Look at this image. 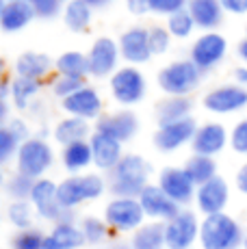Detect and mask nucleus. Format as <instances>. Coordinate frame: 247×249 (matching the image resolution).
Masks as SVG:
<instances>
[{"instance_id":"obj_19","label":"nucleus","mask_w":247,"mask_h":249,"mask_svg":"<svg viewBox=\"0 0 247 249\" xmlns=\"http://www.w3.org/2000/svg\"><path fill=\"white\" fill-rule=\"evenodd\" d=\"M230 143V132L228 128L219 122H208L197 126V132L191 141L193 154H202V156H211L215 159L217 154H221L226 150V145Z\"/></svg>"},{"instance_id":"obj_42","label":"nucleus","mask_w":247,"mask_h":249,"mask_svg":"<svg viewBox=\"0 0 247 249\" xmlns=\"http://www.w3.org/2000/svg\"><path fill=\"white\" fill-rule=\"evenodd\" d=\"M63 0H31V7L35 11L37 18H44V20H52L59 13H63Z\"/></svg>"},{"instance_id":"obj_16","label":"nucleus","mask_w":247,"mask_h":249,"mask_svg":"<svg viewBox=\"0 0 247 249\" xmlns=\"http://www.w3.org/2000/svg\"><path fill=\"white\" fill-rule=\"evenodd\" d=\"M156 184L169 195L178 206H187L195 199V182L187 176L184 167H165L159 174Z\"/></svg>"},{"instance_id":"obj_46","label":"nucleus","mask_w":247,"mask_h":249,"mask_svg":"<svg viewBox=\"0 0 247 249\" xmlns=\"http://www.w3.org/2000/svg\"><path fill=\"white\" fill-rule=\"evenodd\" d=\"M11 80L9 78V68H7V61L0 56V100L4 102V98L9 95V91H11Z\"/></svg>"},{"instance_id":"obj_35","label":"nucleus","mask_w":247,"mask_h":249,"mask_svg":"<svg viewBox=\"0 0 247 249\" xmlns=\"http://www.w3.org/2000/svg\"><path fill=\"white\" fill-rule=\"evenodd\" d=\"M7 219L16 230H28L35 221V208L31 202H11L7 208Z\"/></svg>"},{"instance_id":"obj_10","label":"nucleus","mask_w":247,"mask_h":249,"mask_svg":"<svg viewBox=\"0 0 247 249\" xmlns=\"http://www.w3.org/2000/svg\"><path fill=\"white\" fill-rule=\"evenodd\" d=\"M204 108L212 115H232L247 108V87L234 85H219L211 89L202 100Z\"/></svg>"},{"instance_id":"obj_2","label":"nucleus","mask_w":247,"mask_h":249,"mask_svg":"<svg viewBox=\"0 0 247 249\" xmlns=\"http://www.w3.org/2000/svg\"><path fill=\"white\" fill-rule=\"evenodd\" d=\"M245 228L232 214L217 213L202 219L199 247L202 249H243Z\"/></svg>"},{"instance_id":"obj_53","label":"nucleus","mask_w":247,"mask_h":249,"mask_svg":"<svg viewBox=\"0 0 247 249\" xmlns=\"http://www.w3.org/2000/svg\"><path fill=\"white\" fill-rule=\"evenodd\" d=\"M83 2H87L91 9H102V7H106L111 0H83Z\"/></svg>"},{"instance_id":"obj_27","label":"nucleus","mask_w":247,"mask_h":249,"mask_svg":"<svg viewBox=\"0 0 247 249\" xmlns=\"http://www.w3.org/2000/svg\"><path fill=\"white\" fill-rule=\"evenodd\" d=\"M61 162H63L65 171L70 174H85V169L93 165V154L89 141H78L72 145H65L61 150Z\"/></svg>"},{"instance_id":"obj_54","label":"nucleus","mask_w":247,"mask_h":249,"mask_svg":"<svg viewBox=\"0 0 247 249\" xmlns=\"http://www.w3.org/2000/svg\"><path fill=\"white\" fill-rule=\"evenodd\" d=\"M2 184H7V182H4V174H2V165H0V186Z\"/></svg>"},{"instance_id":"obj_30","label":"nucleus","mask_w":247,"mask_h":249,"mask_svg":"<svg viewBox=\"0 0 247 249\" xmlns=\"http://www.w3.org/2000/svg\"><path fill=\"white\" fill-rule=\"evenodd\" d=\"M54 71L56 76H68V78H78L85 80L89 74V59L87 54L76 50H68L63 54H59V59L54 61Z\"/></svg>"},{"instance_id":"obj_29","label":"nucleus","mask_w":247,"mask_h":249,"mask_svg":"<svg viewBox=\"0 0 247 249\" xmlns=\"http://www.w3.org/2000/svg\"><path fill=\"white\" fill-rule=\"evenodd\" d=\"M130 249H167L165 247V223L145 221L137 232L130 234Z\"/></svg>"},{"instance_id":"obj_48","label":"nucleus","mask_w":247,"mask_h":249,"mask_svg":"<svg viewBox=\"0 0 247 249\" xmlns=\"http://www.w3.org/2000/svg\"><path fill=\"white\" fill-rule=\"evenodd\" d=\"M128 7V11L135 13V16H143L150 13V0H124Z\"/></svg>"},{"instance_id":"obj_5","label":"nucleus","mask_w":247,"mask_h":249,"mask_svg":"<svg viewBox=\"0 0 247 249\" xmlns=\"http://www.w3.org/2000/svg\"><path fill=\"white\" fill-rule=\"evenodd\" d=\"M54 162V150L46 139L41 137H31L20 145L16 156V167L20 174L28 176L33 180L46 178L48 169Z\"/></svg>"},{"instance_id":"obj_28","label":"nucleus","mask_w":247,"mask_h":249,"mask_svg":"<svg viewBox=\"0 0 247 249\" xmlns=\"http://www.w3.org/2000/svg\"><path fill=\"white\" fill-rule=\"evenodd\" d=\"M191 111H193L191 98L167 95L156 107V119H159V126H165V124H174V122H180V119L191 117Z\"/></svg>"},{"instance_id":"obj_11","label":"nucleus","mask_w":247,"mask_h":249,"mask_svg":"<svg viewBox=\"0 0 247 249\" xmlns=\"http://www.w3.org/2000/svg\"><path fill=\"white\" fill-rule=\"evenodd\" d=\"M228 52V39L221 35V33H204L199 35L191 46V52H189V59L197 65L202 71H208L221 63L226 59Z\"/></svg>"},{"instance_id":"obj_15","label":"nucleus","mask_w":247,"mask_h":249,"mask_svg":"<svg viewBox=\"0 0 247 249\" xmlns=\"http://www.w3.org/2000/svg\"><path fill=\"white\" fill-rule=\"evenodd\" d=\"M195 208L197 213H202L204 217L217 213H226V206L230 202V184L226 178L217 176V178L204 182L197 186L195 191Z\"/></svg>"},{"instance_id":"obj_25","label":"nucleus","mask_w":247,"mask_h":249,"mask_svg":"<svg viewBox=\"0 0 247 249\" xmlns=\"http://www.w3.org/2000/svg\"><path fill=\"white\" fill-rule=\"evenodd\" d=\"M187 11L191 13L193 22L202 31H215L223 22V7L219 0H189Z\"/></svg>"},{"instance_id":"obj_36","label":"nucleus","mask_w":247,"mask_h":249,"mask_svg":"<svg viewBox=\"0 0 247 249\" xmlns=\"http://www.w3.org/2000/svg\"><path fill=\"white\" fill-rule=\"evenodd\" d=\"M195 28H197L195 22H193L191 13H189L187 9H182V11L167 18V31L176 39H187V37H191V33L195 31Z\"/></svg>"},{"instance_id":"obj_44","label":"nucleus","mask_w":247,"mask_h":249,"mask_svg":"<svg viewBox=\"0 0 247 249\" xmlns=\"http://www.w3.org/2000/svg\"><path fill=\"white\" fill-rule=\"evenodd\" d=\"M189 0H150V11L159 16H174V13L187 9Z\"/></svg>"},{"instance_id":"obj_31","label":"nucleus","mask_w":247,"mask_h":249,"mask_svg":"<svg viewBox=\"0 0 247 249\" xmlns=\"http://www.w3.org/2000/svg\"><path fill=\"white\" fill-rule=\"evenodd\" d=\"M63 22L72 33H83L89 28L93 18V9L83 0H70L63 4Z\"/></svg>"},{"instance_id":"obj_7","label":"nucleus","mask_w":247,"mask_h":249,"mask_svg":"<svg viewBox=\"0 0 247 249\" xmlns=\"http://www.w3.org/2000/svg\"><path fill=\"white\" fill-rule=\"evenodd\" d=\"M102 219L113 234H132L148 221L137 197H113L104 208Z\"/></svg>"},{"instance_id":"obj_55","label":"nucleus","mask_w":247,"mask_h":249,"mask_svg":"<svg viewBox=\"0 0 247 249\" xmlns=\"http://www.w3.org/2000/svg\"><path fill=\"white\" fill-rule=\"evenodd\" d=\"M243 249H247V228H245V238H243Z\"/></svg>"},{"instance_id":"obj_1","label":"nucleus","mask_w":247,"mask_h":249,"mask_svg":"<svg viewBox=\"0 0 247 249\" xmlns=\"http://www.w3.org/2000/svg\"><path fill=\"white\" fill-rule=\"evenodd\" d=\"M152 165L141 154H124L117 167L108 174V191L113 197H139L150 184Z\"/></svg>"},{"instance_id":"obj_52","label":"nucleus","mask_w":247,"mask_h":249,"mask_svg":"<svg viewBox=\"0 0 247 249\" xmlns=\"http://www.w3.org/2000/svg\"><path fill=\"white\" fill-rule=\"evenodd\" d=\"M9 124V108H7V104L0 100V128H4Z\"/></svg>"},{"instance_id":"obj_23","label":"nucleus","mask_w":247,"mask_h":249,"mask_svg":"<svg viewBox=\"0 0 247 249\" xmlns=\"http://www.w3.org/2000/svg\"><path fill=\"white\" fill-rule=\"evenodd\" d=\"M85 243L83 230L76 221H61L46 234L44 249H80Z\"/></svg>"},{"instance_id":"obj_12","label":"nucleus","mask_w":247,"mask_h":249,"mask_svg":"<svg viewBox=\"0 0 247 249\" xmlns=\"http://www.w3.org/2000/svg\"><path fill=\"white\" fill-rule=\"evenodd\" d=\"M89 59V74L93 78H111L117 70V63H120L122 54H120V44L111 37H98L91 44L87 52Z\"/></svg>"},{"instance_id":"obj_9","label":"nucleus","mask_w":247,"mask_h":249,"mask_svg":"<svg viewBox=\"0 0 247 249\" xmlns=\"http://www.w3.org/2000/svg\"><path fill=\"white\" fill-rule=\"evenodd\" d=\"M202 219L193 210L182 208L174 219L165 223V247L167 249H191L199 243Z\"/></svg>"},{"instance_id":"obj_56","label":"nucleus","mask_w":247,"mask_h":249,"mask_svg":"<svg viewBox=\"0 0 247 249\" xmlns=\"http://www.w3.org/2000/svg\"><path fill=\"white\" fill-rule=\"evenodd\" d=\"M2 7H4V0H0V13H2Z\"/></svg>"},{"instance_id":"obj_14","label":"nucleus","mask_w":247,"mask_h":249,"mask_svg":"<svg viewBox=\"0 0 247 249\" xmlns=\"http://www.w3.org/2000/svg\"><path fill=\"white\" fill-rule=\"evenodd\" d=\"M137 199H139L148 221L167 223L169 219H174L176 214L182 210V206L176 204L159 184H148L143 191H141V195Z\"/></svg>"},{"instance_id":"obj_41","label":"nucleus","mask_w":247,"mask_h":249,"mask_svg":"<svg viewBox=\"0 0 247 249\" xmlns=\"http://www.w3.org/2000/svg\"><path fill=\"white\" fill-rule=\"evenodd\" d=\"M85 80H78V78H68V76H54V80H52V93L56 95V98L65 100L70 98L72 93H76L80 87H85Z\"/></svg>"},{"instance_id":"obj_39","label":"nucleus","mask_w":247,"mask_h":249,"mask_svg":"<svg viewBox=\"0 0 247 249\" xmlns=\"http://www.w3.org/2000/svg\"><path fill=\"white\" fill-rule=\"evenodd\" d=\"M148 41H150L152 56L165 54L169 50V44H172V35H169L167 26H152L148 28Z\"/></svg>"},{"instance_id":"obj_32","label":"nucleus","mask_w":247,"mask_h":249,"mask_svg":"<svg viewBox=\"0 0 247 249\" xmlns=\"http://www.w3.org/2000/svg\"><path fill=\"white\" fill-rule=\"evenodd\" d=\"M184 171L187 176L195 182V186L204 184V182L217 178V160L211 156H202V154H193L191 159L184 162Z\"/></svg>"},{"instance_id":"obj_50","label":"nucleus","mask_w":247,"mask_h":249,"mask_svg":"<svg viewBox=\"0 0 247 249\" xmlns=\"http://www.w3.org/2000/svg\"><path fill=\"white\" fill-rule=\"evenodd\" d=\"M234 78L241 87H247V65H241V68L234 71Z\"/></svg>"},{"instance_id":"obj_4","label":"nucleus","mask_w":247,"mask_h":249,"mask_svg":"<svg viewBox=\"0 0 247 249\" xmlns=\"http://www.w3.org/2000/svg\"><path fill=\"white\" fill-rule=\"evenodd\" d=\"M202 74L204 71L191 59H180L165 65L156 76V83H159V87L165 95L189 98L202 83Z\"/></svg>"},{"instance_id":"obj_38","label":"nucleus","mask_w":247,"mask_h":249,"mask_svg":"<svg viewBox=\"0 0 247 249\" xmlns=\"http://www.w3.org/2000/svg\"><path fill=\"white\" fill-rule=\"evenodd\" d=\"M44 238L46 234L39 232L37 228L28 230H18L11 236V249H44Z\"/></svg>"},{"instance_id":"obj_34","label":"nucleus","mask_w":247,"mask_h":249,"mask_svg":"<svg viewBox=\"0 0 247 249\" xmlns=\"http://www.w3.org/2000/svg\"><path fill=\"white\" fill-rule=\"evenodd\" d=\"M78 226L83 230V236H85V243H87V245H96V247L108 245L113 238V230L100 217H85Z\"/></svg>"},{"instance_id":"obj_17","label":"nucleus","mask_w":247,"mask_h":249,"mask_svg":"<svg viewBox=\"0 0 247 249\" xmlns=\"http://www.w3.org/2000/svg\"><path fill=\"white\" fill-rule=\"evenodd\" d=\"M96 132H102V135H108L111 139H117L120 143H126L130 139H135V135L139 132V119L128 108L100 115L96 119Z\"/></svg>"},{"instance_id":"obj_57","label":"nucleus","mask_w":247,"mask_h":249,"mask_svg":"<svg viewBox=\"0 0 247 249\" xmlns=\"http://www.w3.org/2000/svg\"><path fill=\"white\" fill-rule=\"evenodd\" d=\"M4 2H9V0H4ZM26 2H31V0H26Z\"/></svg>"},{"instance_id":"obj_8","label":"nucleus","mask_w":247,"mask_h":249,"mask_svg":"<svg viewBox=\"0 0 247 249\" xmlns=\"http://www.w3.org/2000/svg\"><path fill=\"white\" fill-rule=\"evenodd\" d=\"M108 89L111 95L120 107L130 108L135 104H139L145 98L148 91V83H145L143 71L135 65H124L108 78Z\"/></svg>"},{"instance_id":"obj_47","label":"nucleus","mask_w":247,"mask_h":249,"mask_svg":"<svg viewBox=\"0 0 247 249\" xmlns=\"http://www.w3.org/2000/svg\"><path fill=\"white\" fill-rule=\"evenodd\" d=\"M223 11L232 16H245L247 13V0H219Z\"/></svg>"},{"instance_id":"obj_18","label":"nucleus","mask_w":247,"mask_h":249,"mask_svg":"<svg viewBox=\"0 0 247 249\" xmlns=\"http://www.w3.org/2000/svg\"><path fill=\"white\" fill-rule=\"evenodd\" d=\"M102 107H104L102 95L98 93V89L89 87V85L80 87L76 93L70 95V98L61 100V108H63L70 117H80V119H87V122L98 119L100 115H102Z\"/></svg>"},{"instance_id":"obj_21","label":"nucleus","mask_w":247,"mask_h":249,"mask_svg":"<svg viewBox=\"0 0 247 249\" xmlns=\"http://www.w3.org/2000/svg\"><path fill=\"white\" fill-rule=\"evenodd\" d=\"M89 145H91V154H93V167H98L104 174H111L117 167V162L124 159V143H120L117 139H111L108 135L96 132L89 137Z\"/></svg>"},{"instance_id":"obj_45","label":"nucleus","mask_w":247,"mask_h":249,"mask_svg":"<svg viewBox=\"0 0 247 249\" xmlns=\"http://www.w3.org/2000/svg\"><path fill=\"white\" fill-rule=\"evenodd\" d=\"M7 128L18 137V141H20V143H24L26 139H31V130H28V126H26L24 119L11 117V119H9V124H7Z\"/></svg>"},{"instance_id":"obj_20","label":"nucleus","mask_w":247,"mask_h":249,"mask_svg":"<svg viewBox=\"0 0 247 249\" xmlns=\"http://www.w3.org/2000/svg\"><path fill=\"white\" fill-rule=\"evenodd\" d=\"M120 54L128 65H141L148 63L152 59V50H150V41H148V28H128L122 33L120 37Z\"/></svg>"},{"instance_id":"obj_51","label":"nucleus","mask_w":247,"mask_h":249,"mask_svg":"<svg viewBox=\"0 0 247 249\" xmlns=\"http://www.w3.org/2000/svg\"><path fill=\"white\" fill-rule=\"evenodd\" d=\"M236 54H239V59L247 65V37H243V39L239 41V46H236Z\"/></svg>"},{"instance_id":"obj_26","label":"nucleus","mask_w":247,"mask_h":249,"mask_svg":"<svg viewBox=\"0 0 247 249\" xmlns=\"http://www.w3.org/2000/svg\"><path fill=\"white\" fill-rule=\"evenodd\" d=\"M96 128H91V124L87 119H80V117H63L59 124L54 126V141L61 143V147L65 145H72V143L78 141H89V137L93 135Z\"/></svg>"},{"instance_id":"obj_13","label":"nucleus","mask_w":247,"mask_h":249,"mask_svg":"<svg viewBox=\"0 0 247 249\" xmlns=\"http://www.w3.org/2000/svg\"><path fill=\"white\" fill-rule=\"evenodd\" d=\"M195 132H197V122L193 117L180 119V122H174V124H165V126L156 128L154 145L163 154H172V152L184 147L187 143H191Z\"/></svg>"},{"instance_id":"obj_49","label":"nucleus","mask_w":247,"mask_h":249,"mask_svg":"<svg viewBox=\"0 0 247 249\" xmlns=\"http://www.w3.org/2000/svg\"><path fill=\"white\" fill-rule=\"evenodd\" d=\"M234 184H236V189H239V193H243L245 197H247V162L239 167V171H236V178H234Z\"/></svg>"},{"instance_id":"obj_6","label":"nucleus","mask_w":247,"mask_h":249,"mask_svg":"<svg viewBox=\"0 0 247 249\" xmlns=\"http://www.w3.org/2000/svg\"><path fill=\"white\" fill-rule=\"evenodd\" d=\"M28 202L35 208V214L44 221L61 223V221H74V210H65L59 202V182L50 178L35 180L33 193Z\"/></svg>"},{"instance_id":"obj_3","label":"nucleus","mask_w":247,"mask_h":249,"mask_svg":"<svg viewBox=\"0 0 247 249\" xmlns=\"http://www.w3.org/2000/svg\"><path fill=\"white\" fill-rule=\"evenodd\" d=\"M108 189L100 174H74L59 182V202L65 210H76L80 204L96 202Z\"/></svg>"},{"instance_id":"obj_58","label":"nucleus","mask_w":247,"mask_h":249,"mask_svg":"<svg viewBox=\"0 0 247 249\" xmlns=\"http://www.w3.org/2000/svg\"><path fill=\"white\" fill-rule=\"evenodd\" d=\"M63 2H70V0H63Z\"/></svg>"},{"instance_id":"obj_37","label":"nucleus","mask_w":247,"mask_h":249,"mask_svg":"<svg viewBox=\"0 0 247 249\" xmlns=\"http://www.w3.org/2000/svg\"><path fill=\"white\" fill-rule=\"evenodd\" d=\"M4 186H7V193L13 197V202H28L31 193H33V186H35V180L20 174V171H16V174L7 180Z\"/></svg>"},{"instance_id":"obj_33","label":"nucleus","mask_w":247,"mask_h":249,"mask_svg":"<svg viewBox=\"0 0 247 249\" xmlns=\"http://www.w3.org/2000/svg\"><path fill=\"white\" fill-rule=\"evenodd\" d=\"M41 83L39 80H31V78H16L11 80V91H9V98L13 100V107L20 108V111H26L31 107V102L35 100V95L39 93Z\"/></svg>"},{"instance_id":"obj_22","label":"nucleus","mask_w":247,"mask_h":249,"mask_svg":"<svg viewBox=\"0 0 247 249\" xmlns=\"http://www.w3.org/2000/svg\"><path fill=\"white\" fill-rule=\"evenodd\" d=\"M54 70V61L50 59L46 52H37V50H26L13 63V71L20 78H31V80H44L50 71Z\"/></svg>"},{"instance_id":"obj_24","label":"nucleus","mask_w":247,"mask_h":249,"mask_svg":"<svg viewBox=\"0 0 247 249\" xmlns=\"http://www.w3.org/2000/svg\"><path fill=\"white\" fill-rule=\"evenodd\" d=\"M35 11H33L31 2L26 0H9L4 2L2 13H0V31L4 33H20L33 22Z\"/></svg>"},{"instance_id":"obj_43","label":"nucleus","mask_w":247,"mask_h":249,"mask_svg":"<svg viewBox=\"0 0 247 249\" xmlns=\"http://www.w3.org/2000/svg\"><path fill=\"white\" fill-rule=\"evenodd\" d=\"M230 147L236 154L247 156V117L236 122V126L230 130Z\"/></svg>"},{"instance_id":"obj_40","label":"nucleus","mask_w":247,"mask_h":249,"mask_svg":"<svg viewBox=\"0 0 247 249\" xmlns=\"http://www.w3.org/2000/svg\"><path fill=\"white\" fill-rule=\"evenodd\" d=\"M22 143L18 141V137L9 130L7 126L0 128V165L7 160H11L13 156H18V150H20Z\"/></svg>"}]
</instances>
